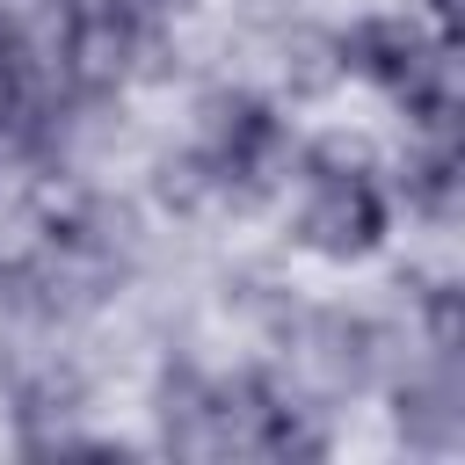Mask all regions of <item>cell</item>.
<instances>
[{
  "label": "cell",
  "instance_id": "obj_4",
  "mask_svg": "<svg viewBox=\"0 0 465 465\" xmlns=\"http://www.w3.org/2000/svg\"><path fill=\"white\" fill-rule=\"evenodd\" d=\"M458 356H436V371H421V378H407L400 385V436L414 443V450H450L458 443V429H465V392H458V371H450Z\"/></svg>",
  "mask_w": 465,
  "mask_h": 465
},
{
  "label": "cell",
  "instance_id": "obj_6",
  "mask_svg": "<svg viewBox=\"0 0 465 465\" xmlns=\"http://www.w3.org/2000/svg\"><path fill=\"white\" fill-rule=\"evenodd\" d=\"M429 15H436V29L450 36V15H458V0H429Z\"/></svg>",
  "mask_w": 465,
  "mask_h": 465
},
{
  "label": "cell",
  "instance_id": "obj_1",
  "mask_svg": "<svg viewBox=\"0 0 465 465\" xmlns=\"http://www.w3.org/2000/svg\"><path fill=\"white\" fill-rule=\"evenodd\" d=\"M392 211L371 174V153L349 138H320L305 153V196H298V240L327 262H363L385 240Z\"/></svg>",
  "mask_w": 465,
  "mask_h": 465
},
{
  "label": "cell",
  "instance_id": "obj_7",
  "mask_svg": "<svg viewBox=\"0 0 465 465\" xmlns=\"http://www.w3.org/2000/svg\"><path fill=\"white\" fill-rule=\"evenodd\" d=\"M124 7H138V15H145V7H160V0H124Z\"/></svg>",
  "mask_w": 465,
  "mask_h": 465
},
{
  "label": "cell",
  "instance_id": "obj_2",
  "mask_svg": "<svg viewBox=\"0 0 465 465\" xmlns=\"http://www.w3.org/2000/svg\"><path fill=\"white\" fill-rule=\"evenodd\" d=\"M334 51H341V73L392 94L421 131H450V44L443 36H421L407 15H371L349 36H334Z\"/></svg>",
  "mask_w": 465,
  "mask_h": 465
},
{
  "label": "cell",
  "instance_id": "obj_3",
  "mask_svg": "<svg viewBox=\"0 0 465 465\" xmlns=\"http://www.w3.org/2000/svg\"><path fill=\"white\" fill-rule=\"evenodd\" d=\"M196 160L211 167L218 196H232V189L254 196V189H269L283 174L291 131H283V116L262 94H211L203 102V145H196Z\"/></svg>",
  "mask_w": 465,
  "mask_h": 465
},
{
  "label": "cell",
  "instance_id": "obj_5",
  "mask_svg": "<svg viewBox=\"0 0 465 465\" xmlns=\"http://www.w3.org/2000/svg\"><path fill=\"white\" fill-rule=\"evenodd\" d=\"M407 203L421 211V218H458V189H465V174H458V145H450V131H421V145L407 153Z\"/></svg>",
  "mask_w": 465,
  "mask_h": 465
}]
</instances>
